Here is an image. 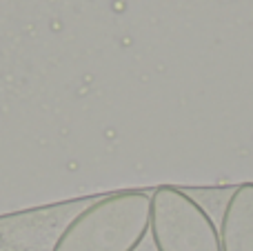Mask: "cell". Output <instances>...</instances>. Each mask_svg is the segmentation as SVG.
Here are the masks:
<instances>
[{
  "mask_svg": "<svg viewBox=\"0 0 253 251\" xmlns=\"http://www.w3.org/2000/svg\"><path fill=\"white\" fill-rule=\"evenodd\" d=\"M149 222L151 191L98 196L62 225L49 251H135L149 234Z\"/></svg>",
  "mask_w": 253,
  "mask_h": 251,
  "instance_id": "1",
  "label": "cell"
},
{
  "mask_svg": "<svg viewBox=\"0 0 253 251\" xmlns=\"http://www.w3.org/2000/svg\"><path fill=\"white\" fill-rule=\"evenodd\" d=\"M222 251H253V182H242L229 196L220 220Z\"/></svg>",
  "mask_w": 253,
  "mask_h": 251,
  "instance_id": "3",
  "label": "cell"
},
{
  "mask_svg": "<svg viewBox=\"0 0 253 251\" xmlns=\"http://www.w3.org/2000/svg\"><path fill=\"white\" fill-rule=\"evenodd\" d=\"M149 234L156 251H222L220 229L207 209L173 185L151 191Z\"/></svg>",
  "mask_w": 253,
  "mask_h": 251,
  "instance_id": "2",
  "label": "cell"
}]
</instances>
